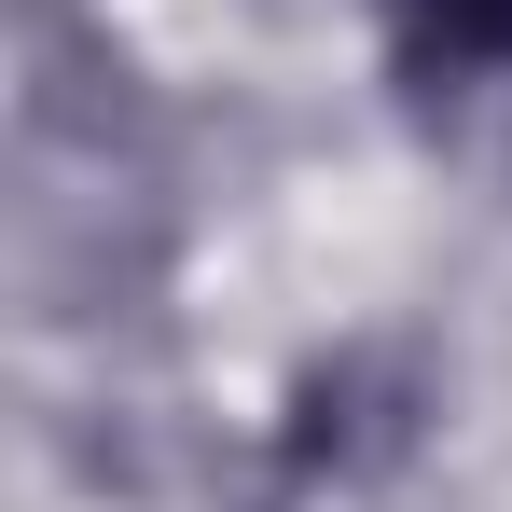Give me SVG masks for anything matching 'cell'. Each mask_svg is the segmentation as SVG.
Here are the masks:
<instances>
[{"label":"cell","instance_id":"obj_1","mask_svg":"<svg viewBox=\"0 0 512 512\" xmlns=\"http://www.w3.org/2000/svg\"><path fill=\"white\" fill-rule=\"evenodd\" d=\"M429 443V360L416 346H333L291 388V471L305 485H388Z\"/></svg>","mask_w":512,"mask_h":512},{"label":"cell","instance_id":"obj_2","mask_svg":"<svg viewBox=\"0 0 512 512\" xmlns=\"http://www.w3.org/2000/svg\"><path fill=\"white\" fill-rule=\"evenodd\" d=\"M388 56H402V84H485L512 70V0H388Z\"/></svg>","mask_w":512,"mask_h":512}]
</instances>
